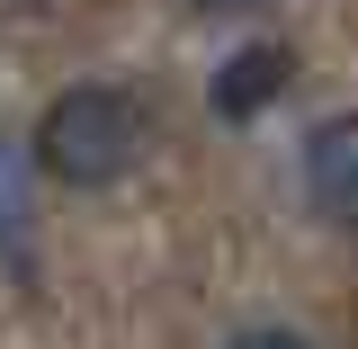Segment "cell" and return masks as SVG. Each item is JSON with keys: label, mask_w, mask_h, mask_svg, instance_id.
<instances>
[{"label": "cell", "mask_w": 358, "mask_h": 349, "mask_svg": "<svg viewBox=\"0 0 358 349\" xmlns=\"http://www.w3.org/2000/svg\"><path fill=\"white\" fill-rule=\"evenodd\" d=\"M18 233H27V162L0 143V242L18 251Z\"/></svg>", "instance_id": "4"}, {"label": "cell", "mask_w": 358, "mask_h": 349, "mask_svg": "<svg viewBox=\"0 0 358 349\" xmlns=\"http://www.w3.org/2000/svg\"><path fill=\"white\" fill-rule=\"evenodd\" d=\"M287 81H296V54H287V45H242V54H224V63H215L206 99H215L224 126H251V117H260Z\"/></svg>", "instance_id": "2"}, {"label": "cell", "mask_w": 358, "mask_h": 349, "mask_svg": "<svg viewBox=\"0 0 358 349\" xmlns=\"http://www.w3.org/2000/svg\"><path fill=\"white\" fill-rule=\"evenodd\" d=\"M143 143V108L108 81H72L36 126V171L63 179V188H108V179L134 162Z\"/></svg>", "instance_id": "1"}, {"label": "cell", "mask_w": 358, "mask_h": 349, "mask_svg": "<svg viewBox=\"0 0 358 349\" xmlns=\"http://www.w3.org/2000/svg\"><path fill=\"white\" fill-rule=\"evenodd\" d=\"M197 9H251V0H197Z\"/></svg>", "instance_id": "6"}, {"label": "cell", "mask_w": 358, "mask_h": 349, "mask_svg": "<svg viewBox=\"0 0 358 349\" xmlns=\"http://www.w3.org/2000/svg\"><path fill=\"white\" fill-rule=\"evenodd\" d=\"M305 188L331 224H358V117H322L305 134Z\"/></svg>", "instance_id": "3"}, {"label": "cell", "mask_w": 358, "mask_h": 349, "mask_svg": "<svg viewBox=\"0 0 358 349\" xmlns=\"http://www.w3.org/2000/svg\"><path fill=\"white\" fill-rule=\"evenodd\" d=\"M233 349H313V341H305V332H242Z\"/></svg>", "instance_id": "5"}]
</instances>
